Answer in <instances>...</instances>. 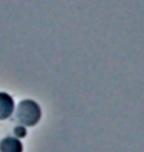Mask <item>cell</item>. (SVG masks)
Here are the masks:
<instances>
[{
    "label": "cell",
    "mask_w": 144,
    "mask_h": 152,
    "mask_svg": "<svg viewBox=\"0 0 144 152\" xmlns=\"http://www.w3.org/2000/svg\"><path fill=\"white\" fill-rule=\"evenodd\" d=\"M0 152H24V145L17 137H5L0 140Z\"/></svg>",
    "instance_id": "cell-3"
},
{
    "label": "cell",
    "mask_w": 144,
    "mask_h": 152,
    "mask_svg": "<svg viewBox=\"0 0 144 152\" xmlns=\"http://www.w3.org/2000/svg\"><path fill=\"white\" fill-rule=\"evenodd\" d=\"M15 102L12 95H9L7 92H0V121H7L14 115Z\"/></svg>",
    "instance_id": "cell-2"
},
{
    "label": "cell",
    "mask_w": 144,
    "mask_h": 152,
    "mask_svg": "<svg viewBox=\"0 0 144 152\" xmlns=\"http://www.w3.org/2000/svg\"><path fill=\"white\" fill-rule=\"evenodd\" d=\"M14 134L17 135V137H24L25 135V127H22V125H17L14 129Z\"/></svg>",
    "instance_id": "cell-4"
},
{
    "label": "cell",
    "mask_w": 144,
    "mask_h": 152,
    "mask_svg": "<svg viewBox=\"0 0 144 152\" xmlns=\"http://www.w3.org/2000/svg\"><path fill=\"white\" fill-rule=\"evenodd\" d=\"M14 117L18 125H22V127H34L42 119V109L35 100L25 99V100H20L15 105Z\"/></svg>",
    "instance_id": "cell-1"
}]
</instances>
